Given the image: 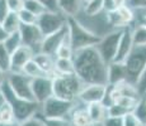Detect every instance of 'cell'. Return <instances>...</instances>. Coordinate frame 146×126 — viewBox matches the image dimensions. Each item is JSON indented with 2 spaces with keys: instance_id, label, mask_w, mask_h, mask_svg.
<instances>
[{
  "instance_id": "16",
  "label": "cell",
  "mask_w": 146,
  "mask_h": 126,
  "mask_svg": "<svg viewBox=\"0 0 146 126\" xmlns=\"http://www.w3.org/2000/svg\"><path fill=\"white\" fill-rule=\"evenodd\" d=\"M135 44H133V38H132V29L130 28H125L122 30V35L119 39L118 49H117V54L114 57L113 62H125L130 53L132 52Z\"/></svg>"
},
{
  "instance_id": "8",
  "label": "cell",
  "mask_w": 146,
  "mask_h": 126,
  "mask_svg": "<svg viewBox=\"0 0 146 126\" xmlns=\"http://www.w3.org/2000/svg\"><path fill=\"white\" fill-rule=\"evenodd\" d=\"M122 30L123 29H117L106 34L103 38H100L99 43L95 46L99 54L102 55V58L104 59L107 64L114 61V57L117 54V49H118L119 39L121 35H122Z\"/></svg>"
},
{
  "instance_id": "5",
  "label": "cell",
  "mask_w": 146,
  "mask_h": 126,
  "mask_svg": "<svg viewBox=\"0 0 146 126\" xmlns=\"http://www.w3.org/2000/svg\"><path fill=\"white\" fill-rule=\"evenodd\" d=\"M125 64L127 68V81L136 85L140 74L146 67V46L133 47Z\"/></svg>"
},
{
  "instance_id": "23",
  "label": "cell",
  "mask_w": 146,
  "mask_h": 126,
  "mask_svg": "<svg viewBox=\"0 0 146 126\" xmlns=\"http://www.w3.org/2000/svg\"><path fill=\"white\" fill-rule=\"evenodd\" d=\"M3 27H4L5 32L8 34L10 33H14V32H18L19 28H21V20H19V16H18V13H14V12H10L9 15L5 18V20L3 22Z\"/></svg>"
},
{
  "instance_id": "18",
  "label": "cell",
  "mask_w": 146,
  "mask_h": 126,
  "mask_svg": "<svg viewBox=\"0 0 146 126\" xmlns=\"http://www.w3.org/2000/svg\"><path fill=\"white\" fill-rule=\"evenodd\" d=\"M86 111H88L89 116H90L92 121L94 125H102L103 121L108 117V112H107V106L103 102H93L89 103L86 106Z\"/></svg>"
},
{
  "instance_id": "2",
  "label": "cell",
  "mask_w": 146,
  "mask_h": 126,
  "mask_svg": "<svg viewBox=\"0 0 146 126\" xmlns=\"http://www.w3.org/2000/svg\"><path fill=\"white\" fill-rule=\"evenodd\" d=\"M0 95H1L3 100L7 101L12 106L15 121L19 122V124L35 116L38 112V107L41 106L37 101L24 100L21 99L19 96H17L13 92V89L10 88L8 81H5L3 85H0Z\"/></svg>"
},
{
  "instance_id": "19",
  "label": "cell",
  "mask_w": 146,
  "mask_h": 126,
  "mask_svg": "<svg viewBox=\"0 0 146 126\" xmlns=\"http://www.w3.org/2000/svg\"><path fill=\"white\" fill-rule=\"evenodd\" d=\"M33 59L41 67V69L44 73L48 76H53V73H55V58H53V55H50L43 52H38L35 53Z\"/></svg>"
},
{
  "instance_id": "47",
  "label": "cell",
  "mask_w": 146,
  "mask_h": 126,
  "mask_svg": "<svg viewBox=\"0 0 146 126\" xmlns=\"http://www.w3.org/2000/svg\"><path fill=\"white\" fill-rule=\"evenodd\" d=\"M0 126H19V122L12 121V122H0Z\"/></svg>"
},
{
  "instance_id": "35",
  "label": "cell",
  "mask_w": 146,
  "mask_h": 126,
  "mask_svg": "<svg viewBox=\"0 0 146 126\" xmlns=\"http://www.w3.org/2000/svg\"><path fill=\"white\" fill-rule=\"evenodd\" d=\"M18 16L22 24H36L38 18V16H36L33 13H31L29 10L24 9V8L18 12Z\"/></svg>"
},
{
  "instance_id": "27",
  "label": "cell",
  "mask_w": 146,
  "mask_h": 126,
  "mask_svg": "<svg viewBox=\"0 0 146 126\" xmlns=\"http://www.w3.org/2000/svg\"><path fill=\"white\" fill-rule=\"evenodd\" d=\"M22 72H23L24 74H27L28 77H31V78H36V77H40V76H44V74H46L41 69V67L36 63V61L33 59V58L31 61H28V62L24 64Z\"/></svg>"
},
{
  "instance_id": "38",
  "label": "cell",
  "mask_w": 146,
  "mask_h": 126,
  "mask_svg": "<svg viewBox=\"0 0 146 126\" xmlns=\"http://www.w3.org/2000/svg\"><path fill=\"white\" fill-rule=\"evenodd\" d=\"M123 126H142L140 124V121L137 120V117L133 115V112H128L123 117Z\"/></svg>"
},
{
  "instance_id": "26",
  "label": "cell",
  "mask_w": 146,
  "mask_h": 126,
  "mask_svg": "<svg viewBox=\"0 0 146 126\" xmlns=\"http://www.w3.org/2000/svg\"><path fill=\"white\" fill-rule=\"evenodd\" d=\"M37 116L43 122V126H72L71 121L66 117H47L42 114L37 112Z\"/></svg>"
},
{
  "instance_id": "13",
  "label": "cell",
  "mask_w": 146,
  "mask_h": 126,
  "mask_svg": "<svg viewBox=\"0 0 146 126\" xmlns=\"http://www.w3.org/2000/svg\"><path fill=\"white\" fill-rule=\"evenodd\" d=\"M67 35V27L62 28V29L57 30V32L52 33L50 35H46L43 37L41 42V46H40V52H43V53H47L50 55H56V52H57L58 47L61 46V43L64 42V39L66 38Z\"/></svg>"
},
{
  "instance_id": "20",
  "label": "cell",
  "mask_w": 146,
  "mask_h": 126,
  "mask_svg": "<svg viewBox=\"0 0 146 126\" xmlns=\"http://www.w3.org/2000/svg\"><path fill=\"white\" fill-rule=\"evenodd\" d=\"M84 0H57V9L66 16H76Z\"/></svg>"
},
{
  "instance_id": "51",
  "label": "cell",
  "mask_w": 146,
  "mask_h": 126,
  "mask_svg": "<svg viewBox=\"0 0 146 126\" xmlns=\"http://www.w3.org/2000/svg\"><path fill=\"white\" fill-rule=\"evenodd\" d=\"M144 96H145V97H146V95H144Z\"/></svg>"
},
{
  "instance_id": "24",
  "label": "cell",
  "mask_w": 146,
  "mask_h": 126,
  "mask_svg": "<svg viewBox=\"0 0 146 126\" xmlns=\"http://www.w3.org/2000/svg\"><path fill=\"white\" fill-rule=\"evenodd\" d=\"M23 8L33 13L36 16H40L43 13H46L47 10H50L40 0H23Z\"/></svg>"
},
{
  "instance_id": "25",
  "label": "cell",
  "mask_w": 146,
  "mask_h": 126,
  "mask_svg": "<svg viewBox=\"0 0 146 126\" xmlns=\"http://www.w3.org/2000/svg\"><path fill=\"white\" fill-rule=\"evenodd\" d=\"M55 57L56 58H72L74 57V48H72L71 42L69 39V33H67L66 38L64 39V42L61 43V46L58 47Z\"/></svg>"
},
{
  "instance_id": "28",
  "label": "cell",
  "mask_w": 146,
  "mask_h": 126,
  "mask_svg": "<svg viewBox=\"0 0 146 126\" xmlns=\"http://www.w3.org/2000/svg\"><path fill=\"white\" fill-rule=\"evenodd\" d=\"M10 62H12V53L7 49L4 42L0 43V68L4 72H10Z\"/></svg>"
},
{
  "instance_id": "15",
  "label": "cell",
  "mask_w": 146,
  "mask_h": 126,
  "mask_svg": "<svg viewBox=\"0 0 146 126\" xmlns=\"http://www.w3.org/2000/svg\"><path fill=\"white\" fill-rule=\"evenodd\" d=\"M35 55L33 48L22 44L12 53V62H10V72H22L24 64L31 61Z\"/></svg>"
},
{
  "instance_id": "48",
  "label": "cell",
  "mask_w": 146,
  "mask_h": 126,
  "mask_svg": "<svg viewBox=\"0 0 146 126\" xmlns=\"http://www.w3.org/2000/svg\"><path fill=\"white\" fill-rule=\"evenodd\" d=\"M140 25H144V27H146V14L144 16H142V19H141V23H140Z\"/></svg>"
},
{
  "instance_id": "50",
  "label": "cell",
  "mask_w": 146,
  "mask_h": 126,
  "mask_svg": "<svg viewBox=\"0 0 146 126\" xmlns=\"http://www.w3.org/2000/svg\"><path fill=\"white\" fill-rule=\"evenodd\" d=\"M84 1H90V0H84Z\"/></svg>"
},
{
  "instance_id": "42",
  "label": "cell",
  "mask_w": 146,
  "mask_h": 126,
  "mask_svg": "<svg viewBox=\"0 0 146 126\" xmlns=\"http://www.w3.org/2000/svg\"><path fill=\"white\" fill-rule=\"evenodd\" d=\"M9 5L10 12L18 13L21 9H23V0H7Z\"/></svg>"
},
{
  "instance_id": "1",
  "label": "cell",
  "mask_w": 146,
  "mask_h": 126,
  "mask_svg": "<svg viewBox=\"0 0 146 126\" xmlns=\"http://www.w3.org/2000/svg\"><path fill=\"white\" fill-rule=\"evenodd\" d=\"M74 69L76 76L84 82L89 83H104L108 85V64L99 54L97 47H88L74 52Z\"/></svg>"
},
{
  "instance_id": "44",
  "label": "cell",
  "mask_w": 146,
  "mask_h": 126,
  "mask_svg": "<svg viewBox=\"0 0 146 126\" xmlns=\"http://www.w3.org/2000/svg\"><path fill=\"white\" fill-rule=\"evenodd\" d=\"M42 1L50 10H56L57 9V0H40Z\"/></svg>"
},
{
  "instance_id": "21",
  "label": "cell",
  "mask_w": 146,
  "mask_h": 126,
  "mask_svg": "<svg viewBox=\"0 0 146 126\" xmlns=\"http://www.w3.org/2000/svg\"><path fill=\"white\" fill-rule=\"evenodd\" d=\"M70 121H71L72 126H95L92 121L86 108L85 110H75L72 112V117Z\"/></svg>"
},
{
  "instance_id": "14",
  "label": "cell",
  "mask_w": 146,
  "mask_h": 126,
  "mask_svg": "<svg viewBox=\"0 0 146 126\" xmlns=\"http://www.w3.org/2000/svg\"><path fill=\"white\" fill-rule=\"evenodd\" d=\"M19 33H21L22 42L24 46H28L31 48H35L36 46H41L43 34H42L37 24H21Z\"/></svg>"
},
{
  "instance_id": "45",
  "label": "cell",
  "mask_w": 146,
  "mask_h": 126,
  "mask_svg": "<svg viewBox=\"0 0 146 126\" xmlns=\"http://www.w3.org/2000/svg\"><path fill=\"white\" fill-rule=\"evenodd\" d=\"M8 37V33L5 32L4 27H3V24L0 23V43H3V42L5 40V38Z\"/></svg>"
},
{
  "instance_id": "17",
  "label": "cell",
  "mask_w": 146,
  "mask_h": 126,
  "mask_svg": "<svg viewBox=\"0 0 146 126\" xmlns=\"http://www.w3.org/2000/svg\"><path fill=\"white\" fill-rule=\"evenodd\" d=\"M108 85H118V83L127 81V68L125 62H111L108 63Z\"/></svg>"
},
{
  "instance_id": "10",
  "label": "cell",
  "mask_w": 146,
  "mask_h": 126,
  "mask_svg": "<svg viewBox=\"0 0 146 126\" xmlns=\"http://www.w3.org/2000/svg\"><path fill=\"white\" fill-rule=\"evenodd\" d=\"M32 92H33V96H35V100L40 105H42L47 99L53 96L52 76L44 74V76L32 78Z\"/></svg>"
},
{
  "instance_id": "11",
  "label": "cell",
  "mask_w": 146,
  "mask_h": 126,
  "mask_svg": "<svg viewBox=\"0 0 146 126\" xmlns=\"http://www.w3.org/2000/svg\"><path fill=\"white\" fill-rule=\"evenodd\" d=\"M108 89V85L104 83H89V85H84L81 88L78 99L83 101L84 103L89 105L93 102H103Z\"/></svg>"
},
{
  "instance_id": "43",
  "label": "cell",
  "mask_w": 146,
  "mask_h": 126,
  "mask_svg": "<svg viewBox=\"0 0 146 126\" xmlns=\"http://www.w3.org/2000/svg\"><path fill=\"white\" fill-rule=\"evenodd\" d=\"M127 5L132 9H146V0H127Z\"/></svg>"
},
{
  "instance_id": "22",
  "label": "cell",
  "mask_w": 146,
  "mask_h": 126,
  "mask_svg": "<svg viewBox=\"0 0 146 126\" xmlns=\"http://www.w3.org/2000/svg\"><path fill=\"white\" fill-rule=\"evenodd\" d=\"M55 73H75L72 58H55Z\"/></svg>"
},
{
  "instance_id": "36",
  "label": "cell",
  "mask_w": 146,
  "mask_h": 126,
  "mask_svg": "<svg viewBox=\"0 0 146 126\" xmlns=\"http://www.w3.org/2000/svg\"><path fill=\"white\" fill-rule=\"evenodd\" d=\"M123 5H127V0H103V10L107 13L113 12Z\"/></svg>"
},
{
  "instance_id": "7",
  "label": "cell",
  "mask_w": 146,
  "mask_h": 126,
  "mask_svg": "<svg viewBox=\"0 0 146 126\" xmlns=\"http://www.w3.org/2000/svg\"><path fill=\"white\" fill-rule=\"evenodd\" d=\"M7 81L17 96L24 100L36 101L32 92V78L31 77H28L23 72H9Z\"/></svg>"
},
{
  "instance_id": "34",
  "label": "cell",
  "mask_w": 146,
  "mask_h": 126,
  "mask_svg": "<svg viewBox=\"0 0 146 126\" xmlns=\"http://www.w3.org/2000/svg\"><path fill=\"white\" fill-rule=\"evenodd\" d=\"M132 38L135 47L139 46H146V27L139 25L132 30Z\"/></svg>"
},
{
  "instance_id": "9",
  "label": "cell",
  "mask_w": 146,
  "mask_h": 126,
  "mask_svg": "<svg viewBox=\"0 0 146 126\" xmlns=\"http://www.w3.org/2000/svg\"><path fill=\"white\" fill-rule=\"evenodd\" d=\"M74 101H67L57 96H51L42 103V115L47 117H66L74 108Z\"/></svg>"
},
{
  "instance_id": "30",
  "label": "cell",
  "mask_w": 146,
  "mask_h": 126,
  "mask_svg": "<svg viewBox=\"0 0 146 126\" xmlns=\"http://www.w3.org/2000/svg\"><path fill=\"white\" fill-rule=\"evenodd\" d=\"M133 115L137 117V120L140 121V124L142 126H146V97L141 96L137 102V105L135 106L132 110Z\"/></svg>"
},
{
  "instance_id": "32",
  "label": "cell",
  "mask_w": 146,
  "mask_h": 126,
  "mask_svg": "<svg viewBox=\"0 0 146 126\" xmlns=\"http://www.w3.org/2000/svg\"><path fill=\"white\" fill-rule=\"evenodd\" d=\"M107 112H108V116L111 117H125L128 112H131V110L123 106L122 103L116 102L107 107Z\"/></svg>"
},
{
  "instance_id": "37",
  "label": "cell",
  "mask_w": 146,
  "mask_h": 126,
  "mask_svg": "<svg viewBox=\"0 0 146 126\" xmlns=\"http://www.w3.org/2000/svg\"><path fill=\"white\" fill-rule=\"evenodd\" d=\"M136 88H137V91H139V93L141 95V96L146 95V67L144 68V71L141 72L139 80H137Z\"/></svg>"
},
{
  "instance_id": "49",
  "label": "cell",
  "mask_w": 146,
  "mask_h": 126,
  "mask_svg": "<svg viewBox=\"0 0 146 126\" xmlns=\"http://www.w3.org/2000/svg\"><path fill=\"white\" fill-rule=\"evenodd\" d=\"M1 102H3V97H1V95H0V105H1Z\"/></svg>"
},
{
  "instance_id": "29",
  "label": "cell",
  "mask_w": 146,
  "mask_h": 126,
  "mask_svg": "<svg viewBox=\"0 0 146 126\" xmlns=\"http://www.w3.org/2000/svg\"><path fill=\"white\" fill-rule=\"evenodd\" d=\"M4 44H5L7 49L9 50L10 53H13L17 48H19V47L23 44L19 30H18V32H14V33H10V34H8V37L5 38V40H4Z\"/></svg>"
},
{
  "instance_id": "40",
  "label": "cell",
  "mask_w": 146,
  "mask_h": 126,
  "mask_svg": "<svg viewBox=\"0 0 146 126\" xmlns=\"http://www.w3.org/2000/svg\"><path fill=\"white\" fill-rule=\"evenodd\" d=\"M102 126H123V117H111L108 116L103 121Z\"/></svg>"
},
{
  "instance_id": "31",
  "label": "cell",
  "mask_w": 146,
  "mask_h": 126,
  "mask_svg": "<svg viewBox=\"0 0 146 126\" xmlns=\"http://www.w3.org/2000/svg\"><path fill=\"white\" fill-rule=\"evenodd\" d=\"M103 10V0H90L85 1L84 12L88 16H95Z\"/></svg>"
},
{
  "instance_id": "46",
  "label": "cell",
  "mask_w": 146,
  "mask_h": 126,
  "mask_svg": "<svg viewBox=\"0 0 146 126\" xmlns=\"http://www.w3.org/2000/svg\"><path fill=\"white\" fill-rule=\"evenodd\" d=\"M7 72H4L1 68H0V85H3V83L7 81Z\"/></svg>"
},
{
  "instance_id": "6",
  "label": "cell",
  "mask_w": 146,
  "mask_h": 126,
  "mask_svg": "<svg viewBox=\"0 0 146 126\" xmlns=\"http://www.w3.org/2000/svg\"><path fill=\"white\" fill-rule=\"evenodd\" d=\"M66 19L67 16L64 15L62 13L56 12V10H47L46 13L38 16L36 24L38 25L43 37H46V35H50L62 29L66 25Z\"/></svg>"
},
{
  "instance_id": "4",
  "label": "cell",
  "mask_w": 146,
  "mask_h": 126,
  "mask_svg": "<svg viewBox=\"0 0 146 126\" xmlns=\"http://www.w3.org/2000/svg\"><path fill=\"white\" fill-rule=\"evenodd\" d=\"M53 81V95L67 101H75L79 96L84 82L76 76V73H55Z\"/></svg>"
},
{
  "instance_id": "33",
  "label": "cell",
  "mask_w": 146,
  "mask_h": 126,
  "mask_svg": "<svg viewBox=\"0 0 146 126\" xmlns=\"http://www.w3.org/2000/svg\"><path fill=\"white\" fill-rule=\"evenodd\" d=\"M15 121L14 117V111L12 108V106L3 100L1 105H0V122H12Z\"/></svg>"
},
{
  "instance_id": "3",
  "label": "cell",
  "mask_w": 146,
  "mask_h": 126,
  "mask_svg": "<svg viewBox=\"0 0 146 126\" xmlns=\"http://www.w3.org/2000/svg\"><path fill=\"white\" fill-rule=\"evenodd\" d=\"M67 33L69 39L71 42V46L74 52L88 47H95L100 40V37L85 28L83 24L76 19V16H67L66 19Z\"/></svg>"
},
{
  "instance_id": "12",
  "label": "cell",
  "mask_w": 146,
  "mask_h": 126,
  "mask_svg": "<svg viewBox=\"0 0 146 126\" xmlns=\"http://www.w3.org/2000/svg\"><path fill=\"white\" fill-rule=\"evenodd\" d=\"M107 20L112 27L117 29H125L133 22V12L132 8L128 5H123L113 12L107 13Z\"/></svg>"
},
{
  "instance_id": "41",
  "label": "cell",
  "mask_w": 146,
  "mask_h": 126,
  "mask_svg": "<svg viewBox=\"0 0 146 126\" xmlns=\"http://www.w3.org/2000/svg\"><path fill=\"white\" fill-rule=\"evenodd\" d=\"M19 126H43V122L41 121V119L37 116V114H36L33 117H31V119H28L23 122H21Z\"/></svg>"
},
{
  "instance_id": "39",
  "label": "cell",
  "mask_w": 146,
  "mask_h": 126,
  "mask_svg": "<svg viewBox=\"0 0 146 126\" xmlns=\"http://www.w3.org/2000/svg\"><path fill=\"white\" fill-rule=\"evenodd\" d=\"M10 13V9H9V5H8V1L7 0H0V23L5 20L8 15Z\"/></svg>"
}]
</instances>
